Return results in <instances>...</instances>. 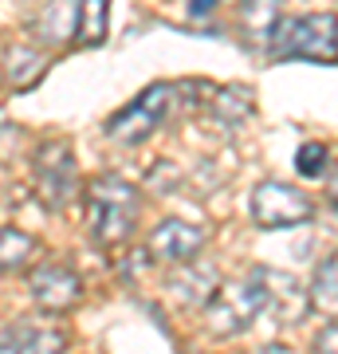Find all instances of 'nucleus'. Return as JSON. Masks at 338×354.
Listing matches in <instances>:
<instances>
[{"mask_svg":"<svg viewBox=\"0 0 338 354\" xmlns=\"http://www.w3.org/2000/svg\"><path fill=\"white\" fill-rule=\"evenodd\" d=\"M87 225L99 248H118L138 225V189L122 177H95L87 185Z\"/></svg>","mask_w":338,"mask_h":354,"instance_id":"obj_1","label":"nucleus"},{"mask_svg":"<svg viewBox=\"0 0 338 354\" xmlns=\"http://www.w3.org/2000/svg\"><path fill=\"white\" fill-rule=\"evenodd\" d=\"M272 307L267 276L252 272V279H232L213 291V299L205 304V327L216 339H236Z\"/></svg>","mask_w":338,"mask_h":354,"instance_id":"obj_2","label":"nucleus"},{"mask_svg":"<svg viewBox=\"0 0 338 354\" xmlns=\"http://www.w3.org/2000/svg\"><path fill=\"white\" fill-rule=\"evenodd\" d=\"M267 48L276 59H314V64H335L338 59V20L330 12L299 16L288 24H276Z\"/></svg>","mask_w":338,"mask_h":354,"instance_id":"obj_3","label":"nucleus"},{"mask_svg":"<svg viewBox=\"0 0 338 354\" xmlns=\"http://www.w3.org/2000/svg\"><path fill=\"white\" fill-rule=\"evenodd\" d=\"M32 177H36V197L44 201V209L59 213L75 201V185H79V169H75V150L71 142H44L36 150L32 162Z\"/></svg>","mask_w":338,"mask_h":354,"instance_id":"obj_4","label":"nucleus"},{"mask_svg":"<svg viewBox=\"0 0 338 354\" xmlns=\"http://www.w3.org/2000/svg\"><path fill=\"white\" fill-rule=\"evenodd\" d=\"M173 99H177V87L153 83V87H146L130 106H122V111L114 114L111 122L102 127V134H106L111 142H122V146H134V142L150 138L153 130H158V122L169 114Z\"/></svg>","mask_w":338,"mask_h":354,"instance_id":"obj_5","label":"nucleus"},{"mask_svg":"<svg viewBox=\"0 0 338 354\" xmlns=\"http://www.w3.org/2000/svg\"><path fill=\"white\" fill-rule=\"evenodd\" d=\"M252 213L260 228H295L303 221H311L314 205L311 197L288 181H260L252 193Z\"/></svg>","mask_w":338,"mask_h":354,"instance_id":"obj_6","label":"nucleus"},{"mask_svg":"<svg viewBox=\"0 0 338 354\" xmlns=\"http://www.w3.org/2000/svg\"><path fill=\"white\" fill-rule=\"evenodd\" d=\"M28 291H32V299H36L44 311H71V307L79 304V295H83V283H79V276L71 272V268L63 264H44L32 272V279H28Z\"/></svg>","mask_w":338,"mask_h":354,"instance_id":"obj_7","label":"nucleus"},{"mask_svg":"<svg viewBox=\"0 0 338 354\" xmlns=\"http://www.w3.org/2000/svg\"><path fill=\"white\" fill-rule=\"evenodd\" d=\"M150 256L162 260V264H193L197 252L205 248V232L185 221H162V225L150 232Z\"/></svg>","mask_w":338,"mask_h":354,"instance_id":"obj_8","label":"nucleus"},{"mask_svg":"<svg viewBox=\"0 0 338 354\" xmlns=\"http://www.w3.org/2000/svg\"><path fill=\"white\" fill-rule=\"evenodd\" d=\"M79 24V0H48L39 20L32 24L39 44H67Z\"/></svg>","mask_w":338,"mask_h":354,"instance_id":"obj_9","label":"nucleus"},{"mask_svg":"<svg viewBox=\"0 0 338 354\" xmlns=\"http://www.w3.org/2000/svg\"><path fill=\"white\" fill-rule=\"evenodd\" d=\"M48 71V55H39L36 48H28V44H16L8 55H4V79H8V87L12 91H32L44 79Z\"/></svg>","mask_w":338,"mask_h":354,"instance_id":"obj_10","label":"nucleus"},{"mask_svg":"<svg viewBox=\"0 0 338 354\" xmlns=\"http://www.w3.org/2000/svg\"><path fill=\"white\" fill-rule=\"evenodd\" d=\"M67 335L55 327H36V323H16L0 330V351H63Z\"/></svg>","mask_w":338,"mask_h":354,"instance_id":"obj_11","label":"nucleus"},{"mask_svg":"<svg viewBox=\"0 0 338 354\" xmlns=\"http://www.w3.org/2000/svg\"><path fill=\"white\" fill-rule=\"evenodd\" d=\"M279 16H283V4L279 0H244L240 4V32L252 39V44H267L272 32H276Z\"/></svg>","mask_w":338,"mask_h":354,"instance_id":"obj_12","label":"nucleus"},{"mask_svg":"<svg viewBox=\"0 0 338 354\" xmlns=\"http://www.w3.org/2000/svg\"><path fill=\"white\" fill-rule=\"evenodd\" d=\"M213 283H216V272L205 264V268H185V272H177V276L169 279V291H173L185 307H200V304L213 299Z\"/></svg>","mask_w":338,"mask_h":354,"instance_id":"obj_13","label":"nucleus"},{"mask_svg":"<svg viewBox=\"0 0 338 354\" xmlns=\"http://www.w3.org/2000/svg\"><path fill=\"white\" fill-rule=\"evenodd\" d=\"M39 244L28 236V232H20V228H0V272L4 276H12V272H24L32 260H36Z\"/></svg>","mask_w":338,"mask_h":354,"instance_id":"obj_14","label":"nucleus"},{"mask_svg":"<svg viewBox=\"0 0 338 354\" xmlns=\"http://www.w3.org/2000/svg\"><path fill=\"white\" fill-rule=\"evenodd\" d=\"M311 307L326 319H338V252L326 256L311 279Z\"/></svg>","mask_w":338,"mask_h":354,"instance_id":"obj_15","label":"nucleus"},{"mask_svg":"<svg viewBox=\"0 0 338 354\" xmlns=\"http://www.w3.org/2000/svg\"><path fill=\"white\" fill-rule=\"evenodd\" d=\"M106 20H111V0H79V44L95 48L106 39Z\"/></svg>","mask_w":338,"mask_h":354,"instance_id":"obj_16","label":"nucleus"},{"mask_svg":"<svg viewBox=\"0 0 338 354\" xmlns=\"http://www.w3.org/2000/svg\"><path fill=\"white\" fill-rule=\"evenodd\" d=\"M209 95H213V99H209V111H213L216 118H225V122H240V118H248V114L256 111L248 87H213Z\"/></svg>","mask_w":338,"mask_h":354,"instance_id":"obj_17","label":"nucleus"},{"mask_svg":"<svg viewBox=\"0 0 338 354\" xmlns=\"http://www.w3.org/2000/svg\"><path fill=\"white\" fill-rule=\"evenodd\" d=\"M326 165H330V150H326L323 142H303L299 153H295V169L303 177H323Z\"/></svg>","mask_w":338,"mask_h":354,"instance_id":"obj_18","label":"nucleus"},{"mask_svg":"<svg viewBox=\"0 0 338 354\" xmlns=\"http://www.w3.org/2000/svg\"><path fill=\"white\" fill-rule=\"evenodd\" d=\"M20 146H24V130L12 122H0V165H12Z\"/></svg>","mask_w":338,"mask_h":354,"instance_id":"obj_19","label":"nucleus"},{"mask_svg":"<svg viewBox=\"0 0 338 354\" xmlns=\"http://www.w3.org/2000/svg\"><path fill=\"white\" fill-rule=\"evenodd\" d=\"M225 0H189V20H209Z\"/></svg>","mask_w":338,"mask_h":354,"instance_id":"obj_20","label":"nucleus"},{"mask_svg":"<svg viewBox=\"0 0 338 354\" xmlns=\"http://www.w3.org/2000/svg\"><path fill=\"white\" fill-rule=\"evenodd\" d=\"M319 351H338V327H326L319 335Z\"/></svg>","mask_w":338,"mask_h":354,"instance_id":"obj_21","label":"nucleus"},{"mask_svg":"<svg viewBox=\"0 0 338 354\" xmlns=\"http://www.w3.org/2000/svg\"><path fill=\"white\" fill-rule=\"evenodd\" d=\"M326 193H330V205H335V209H338V174L330 177V189H326Z\"/></svg>","mask_w":338,"mask_h":354,"instance_id":"obj_22","label":"nucleus"}]
</instances>
